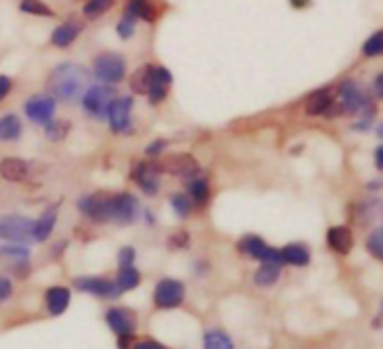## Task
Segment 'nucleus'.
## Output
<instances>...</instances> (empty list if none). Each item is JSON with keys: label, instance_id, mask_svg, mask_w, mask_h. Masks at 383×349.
<instances>
[{"label": "nucleus", "instance_id": "c85d7f7f", "mask_svg": "<svg viewBox=\"0 0 383 349\" xmlns=\"http://www.w3.org/2000/svg\"><path fill=\"white\" fill-rule=\"evenodd\" d=\"M280 277V264H271V262H262V269L255 273V284L260 286H273Z\"/></svg>", "mask_w": 383, "mask_h": 349}, {"label": "nucleus", "instance_id": "423d86ee", "mask_svg": "<svg viewBox=\"0 0 383 349\" xmlns=\"http://www.w3.org/2000/svg\"><path fill=\"white\" fill-rule=\"evenodd\" d=\"M185 300V286L178 279H160L154 290V305L158 309H176Z\"/></svg>", "mask_w": 383, "mask_h": 349}, {"label": "nucleus", "instance_id": "39448f33", "mask_svg": "<svg viewBox=\"0 0 383 349\" xmlns=\"http://www.w3.org/2000/svg\"><path fill=\"white\" fill-rule=\"evenodd\" d=\"M339 106L347 115H356L361 111L375 113L372 102L363 95L361 86H358L356 81H345V84H341V88H339Z\"/></svg>", "mask_w": 383, "mask_h": 349}, {"label": "nucleus", "instance_id": "a19ab883", "mask_svg": "<svg viewBox=\"0 0 383 349\" xmlns=\"http://www.w3.org/2000/svg\"><path fill=\"white\" fill-rule=\"evenodd\" d=\"M188 243H190L188 232H176V235L171 237V246H174V248H185Z\"/></svg>", "mask_w": 383, "mask_h": 349}, {"label": "nucleus", "instance_id": "412c9836", "mask_svg": "<svg viewBox=\"0 0 383 349\" xmlns=\"http://www.w3.org/2000/svg\"><path fill=\"white\" fill-rule=\"evenodd\" d=\"M71 305V290L66 286H52L48 293H45V307L52 313V316H61V313Z\"/></svg>", "mask_w": 383, "mask_h": 349}, {"label": "nucleus", "instance_id": "37998d69", "mask_svg": "<svg viewBox=\"0 0 383 349\" xmlns=\"http://www.w3.org/2000/svg\"><path fill=\"white\" fill-rule=\"evenodd\" d=\"M133 349H165L162 347L158 341H154V338H145V341H140V343H135V347Z\"/></svg>", "mask_w": 383, "mask_h": 349}, {"label": "nucleus", "instance_id": "c03bdc74", "mask_svg": "<svg viewBox=\"0 0 383 349\" xmlns=\"http://www.w3.org/2000/svg\"><path fill=\"white\" fill-rule=\"evenodd\" d=\"M375 90H377V95H379V97H383V75L377 77V81H375Z\"/></svg>", "mask_w": 383, "mask_h": 349}, {"label": "nucleus", "instance_id": "79ce46f5", "mask_svg": "<svg viewBox=\"0 0 383 349\" xmlns=\"http://www.w3.org/2000/svg\"><path fill=\"white\" fill-rule=\"evenodd\" d=\"M11 90V79L7 75H0V102H3Z\"/></svg>", "mask_w": 383, "mask_h": 349}, {"label": "nucleus", "instance_id": "dca6fc26", "mask_svg": "<svg viewBox=\"0 0 383 349\" xmlns=\"http://www.w3.org/2000/svg\"><path fill=\"white\" fill-rule=\"evenodd\" d=\"M158 165L156 162H140L135 169H133V180L140 185V190L149 196L158 194V188H160V180H158Z\"/></svg>", "mask_w": 383, "mask_h": 349}, {"label": "nucleus", "instance_id": "473e14b6", "mask_svg": "<svg viewBox=\"0 0 383 349\" xmlns=\"http://www.w3.org/2000/svg\"><path fill=\"white\" fill-rule=\"evenodd\" d=\"M205 349H235L232 347V341L224 331H207L205 333Z\"/></svg>", "mask_w": 383, "mask_h": 349}, {"label": "nucleus", "instance_id": "2f4dec72", "mask_svg": "<svg viewBox=\"0 0 383 349\" xmlns=\"http://www.w3.org/2000/svg\"><path fill=\"white\" fill-rule=\"evenodd\" d=\"M135 23H138V18L124 9V14H122L120 23L115 25V30H118V37L124 39V41H129V39L133 37V34H135Z\"/></svg>", "mask_w": 383, "mask_h": 349}, {"label": "nucleus", "instance_id": "6e6552de", "mask_svg": "<svg viewBox=\"0 0 383 349\" xmlns=\"http://www.w3.org/2000/svg\"><path fill=\"white\" fill-rule=\"evenodd\" d=\"M138 212H140V205H138V199L133 194H113L111 196V221L115 224H133Z\"/></svg>", "mask_w": 383, "mask_h": 349}, {"label": "nucleus", "instance_id": "0eeeda50", "mask_svg": "<svg viewBox=\"0 0 383 349\" xmlns=\"http://www.w3.org/2000/svg\"><path fill=\"white\" fill-rule=\"evenodd\" d=\"M131 111H133V97H115L109 106L107 120L115 133H129L131 131Z\"/></svg>", "mask_w": 383, "mask_h": 349}, {"label": "nucleus", "instance_id": "f03ea898", "mask_svg": "<svg viewBox=\"0 0 383 349\" xmlns=\"http://www.w3.org/2000/svg\"><path fill=\"white\" fill-rule=\"evenodd\" d=\"M115 97H118V92L113 90V86H107V84L88 86L84 90V95H81V106H84V111L90 118L104 120Z\"/></svg>", "mask_w": 383, "mask_h": 349}, {"label": "nucleus", "instance_id": "aec40b11", "mask_svg": "<svg viewBox=\"0 0 383 349\" xmlns=\"http://www.w3.org/2000/svg\"><path fill=\"white\" fill-rule=\"evenodd\" d=\"M327 243H329V248H332L334 252H339V255H347V252L352 250L354 237H352L350 228H345V226H336V228H329V232H327Z\"/></svg>", "mask_w": 383, "mask_h": 349}, {"label": "nucleus", "instance_id": "c9c22d12", "mask_svg": "<svg viewBox=\"0 0 383 349\" xmlns=\"http://www.w3.org/2000/svg\"><path fill=\"white\" fill-rule=\"evenodd\" d=\"M71 131V122H63V120H52L50 124H45V135L50 140H63Z\"/></svg>", "mask_w": 383, "mask_h": 349}, {"label": "nucleus", "instance_id": "e433bc0d", "mask_svg": "<svg viewBox=\"0 0 383 349\" xmlns=\"http://www.w3.org/2000/svg\"><path fill=\"white\" fill-rule=\"evenodd\" d=\"M363 52H365L367 56H379V54H383V30L377 32V34H372V37L365 41Z\"/></svg>", "mask_w": 383, "mask_h": 349}, {"label": "nucleus", "instance_id": "4468645a", "mask_svg": "<svg viewBox=\"0 0 383 349\" xmlns=\"http://www.w3.org/2000/svg\"><path fill=\"white\" fill-rule=\"evenodd\" d=\"M171 81H174V77H171V73H169L167 68H162V66H154L152 68V84H149L147 97H149V102L154 104V106L167 99Z\"/></svg>", "mask_w": 383, "mask_h": 349}, {"label": "nucleus", "instance_id": "ddd939ff", "mask_svg": "<svg viewBox=\"0 0 383 349\" xmlns=\"http://www.w3.org/2000/svg\"><path fill=\"white\" fill-rule=\"evenodd\" d=\"M305 113L311 115V118H318V115H324V118H336V115H341V109H339V104H336V99L332 97L329 90H318L307 99Z\"/></svg>", "mask_w": 383, "mask_h": 349}, {"label": "nucleus", "instance_id": "6ab92c4d", "mask_svg": "<svg viewBox=\"0 0 383 349\" xmlns=\"http://www.w3.org/2000/svg\"><path fill=\"white\" fill-rule=\"evenodd\" d=\"M30 173V165L20 158H3L0 160V176L9 183H20L25 180Z\"/></svg>", "mask_w": 383, "mask_h": 349}, {"label": "nucleus", "instance_id": "bb28decb", "mask_svg": "<svg viewBox=\"0 0 383 349\" xmlns=\"http://www.w3.org/2000/svg\"><path fill=\"white\" fill-rule=\"evenodd\" d=\"M282 264H291V266H307L309 264V250L300 243H288L282 250Z\"/></svg>", "mask_w": 383, "mask_h": 349}, {"label": "nucleus", "instance_id": "a878e982", "mask_svg": "<svg viewBox=\"0 0 383 349\" xmlns=\"http://www.w3.org/2000/svg\"><path fill=\"white\" fill-rule=\"evenodd\" d=\"M152 63H147V66H140L135 70V73L131 75L129 79V86L131 90L135 92V95H147V90H149V84H152Z\"/></svg>", "mask_w": 383, "mask_h": 349}, {"label": "nucleus", "instance_id": "4c0bfd02", "mask_svg": "<svg viewBox=\"0 0 383 349\" xmlns=\"http://www.w3.org/2000/svg\"><path fill=\"white\" fill-rule=\"evenodd\" d=\"M0 257L5 259H16V262H28V248L25 246H0Z\"/></svg>", "mask_w": 383, "mask_h": 349}, {"label": "nucleus", "instance_id": "5701e85b", "mask_svg": "<svg viewBox=\"0 0 383 349\" xmlns=\"http://www.w3.org/2000/svg\"><path fill=\"white\" fill-rule=\"evenodd\" d=\"M56 224V205L48 207L45 212L39 216V221H34V228H32V237L34 241H45L54 230Z\"/></svg>", "mask_w": 383, "mask_h": 349}, {"label": "nucleus", "instance_id": "4be33fe9", "mask_svg": "<svg viewBox=\"0 0 383 349\" xmlns=\"http://www.w3.org/2000/svg\"><path fill=\"white\" fill-rule=\"evenodd\" d=\"M126 11L133 14L138 20L156 23L160 16V9L156 7L154 0H126Z\"/></svg>", "mask_w": 383, "mask_h": 349}, {"label": "nucleus", "instance_id": "f8f14e48", "mask_svg": "<svg viewBox=\"0 0 383 349\" xmlns=\"http://www.w3.org/2000/svg\"><path fill=\"white\" fill-rule=\"evenodd\" d=\"M56 99L50 95H32L25 104V115L34 124H50L54 120Z\"/></svg>", "mask_w": 383, "mask_h": 349}, {"label": "nucleus", "instance_id": "9d476101", "mask_svg": "<svg viewBox=\"0 0 383 349\" xmlns=\"http://www.w3.org/2000/svg\"><path fill=\"white\" fill-rule=\"evenodd\" d=\"M239 250L246 255V257L260 259V262H271V264H282V252L277 248H271L269 243H264V239L260 237H243L239 241Z\"/></svg>", "mask_w": 383, "mask_h": 349}, {"label": "nucleus", "instance_id": "58836bf2", "mask_svg": "<svg viewBox=\"0 0 383 349\" xmlns=\"http://www.w3.org/2000/svg\"><path fill=\"white\" fill-rule=\"evenodd\" d=\"M165 149H167V142H165V140H154L152 145H147L145 154H147L149 158H158Z\"/></svg>", "mask_w": 383, "mask_h": 349}, {"label": "nucleus", "instance_id": "9b49d317", "mask_svg": "<svg viewBox=\"0 0 383 349\" xmlns=\"http://www.w3.org/2000/svg\"><path fill=\"white\" fill-rule=\"evenodd\" d=\"M81 214L88 216L90 221L97 224H109L111 221V196L107 194H90L79 201Z\"/></svg>", "mask_w": 383, "mask_h": 349}, {"label": "nucleus", "instance_id": "f257e3e1", "mask_svg": "<svg viewBox=\"0 0 383 349\" xmlns=\"http://www.w3.org/2000/svg\"><path fill=\"white\" fill-rule=\"evenodd\" d=\"M86 84H88V73L81 66H75V63L56 66L48 77L50 97L63 99V102H73V99L84 95Z\"/></svg>", "mask_w": 383, "mask_h": 349}, {"label": "nucleus", "instance_id": "20e7f679", "mask_svg": "<svg viewBox=\"0 0 383 349\" xmlns=\"http://www.w3.org/2000/svg\"><path fill=\"white\" fill-rule=\"evenodd\" d=\"M32 228H34V221L28 216H18V214H7V216H0V239L11 241V243H30L34 241L32 237Z\"/></svg>", "mask_w": 383, "mask_h": 349}, {"label": "nucleus", "instance_id": "cd10ccee", "mask_svg": "<svg viewBox=\"0 0 383 349\" xmlns=\"http://www.w3.org/2000/svg\"><path fill=\"white\" fill-rule=\"evenodd\" d=\"M138 284H140V273H138L133 266H124L118 273V279H115V286H118L120 293L124 290H133Z\"/></svg>", "mask_w": 383, "mask_h": 349}, {"label": "nucleus", "instance_id": "1a4fd4ad", "mask_svg": "<svg viewBox=\"0 0 383 349\" xmlns=\"http://www.w3.org/2000/svg\"><path fill=\"white\" fill-rule=\"evenodd\" d=\"M158 169L165 171V173H171V176H181V178H194L199 176V162H196L190 154H174V156H167L162 162H158Z\"/></svg>", "mask_w": 383, "mask_h": 349}, {"label": "nucleus", "instance_id": "c756f323", "mask_svg": "<svg viewBox=\"0 0 383 349\" xmlns=\"http://www.w3.org/2000/svg\"><path fill=\"white\" fill-rule=\"evenodd\" d=\"M113 5H115V0H86V3H84V16L88 20H95V18L107 14V11H111Z\"/></svg>", "mask_w": 383, "mask_h": 349}, {"label": "nucleus", "instance_id": "49530a36", "mask_svg": "<svg viewBox=\"0 0 383 349\" xmlns=\"http://www.w3.org/2000/svg\"><path fill=\"white\" fill-rule=\"evenodd\" d=\"M379 135H381V137H383V124H381V126H379Z\"/></svg>", "mask_w": 383, "mask_h": 349}, {"label": "nucleus", "instance_id": "72a5a7b5", "mask_svg": "<svg viewBox=\"0 0 383 349\" xmlns=\"http://www.w3.org/2000/svg\"><path fill=\"white\" fill-rule=\"evenodd\" d=\"M367 252L372 255V257H377V259H381L383 262V226L381 228H377L372 235L367 237Z\"/></svg>", "mask_w": 383, "mask_h": 349}, {"label": "nucleus", "instance_id": "7c9ffc66", "mask_svg": "<svg viewBox=\"0 0 383 349\" xmlns=\"http://www.w3.org/2000/svg\"><path fill=\"white\" fill-rule=\"evenodd\" d=\"M20 11H23V14L43 16V18H52L54 16L52 7L45 5L43 0H20Z\"/></svg>", "mask_w": 383, "mask_h": 349}, {"label": "nucleus", "instance_id": "f3484780", "mask_svg": "<svg viewBox=\"0 0 383 349\" xmlns=\"http://www.w3.org/2000/svg\"><path fill=\"white\" fill-rule=\"evenodd\" d=\"M107 322L118 336H131L135 331V316L129 309L115 307V309L107 311Z\"/></svg>", "mask_w": 383, "mask_h": 349}, {"label": "nucleus", "instance_id": "2eb2a0df", "mask_svg": "<svg viewBox=\"0 0 383 349\" xmlns=\"http://www.w3.org/2000/svg\"><path fill=\"white\" fill-rule=\"evenodd\" d=\"M75 288L84 290V293L99 295V298H118L120 295L115 282L104 279V277H79V279H75Z\"/></svg>", "mask_w": 383, "mask_h": 349}, {"label": "nucleus", "instance_id": "7ed1b4c3", "mask_svg": "<svg viewBox=\"0 0 383 349\" xmlns=\"http://www.w3.org/2000/svg\"><path fill=\"white\" fill-rule=\"evenodd\" d=\"M92 73L95 77L107 86H115L120 84L126 75V63L124 56L118 52H102L95 61H92Z\"/></svg>", "mask_w": 383, "mask_h": 349}, {"label": "nucleus", "instance_id": "393cba45", "mask_svg": "<svg viewBox=\"0 0 383 349\" xmlns=\"http://www.w3.org/2000/svg\"><path fill=\"white\" fill-rule=\"evenodd\" d=\"M23 133V124L18 120V115L7 113L0 118V140L3 142H11V140H18Z\"/></svg>", "mask_w": 383, "mask_h": 349}, {"label": "nucleus", "instance_id": "ea45409f", "mask_svg": "<svg viewBox=\"0 0 383 349\" xmlns=\"http://www.w3.org/2000/svg\"><path fill=\"white\" fill-rule=\"evenodd\" d=\"M133 259H135V250L133 248H122L120 255H118L120 269H124V266H133Z\"/></svg>", "mask_w": 383, "mask_h": 349}, {"label": "nucleus", "instance_id": "b1692460", "mask_svg": "<svg viewBox=\"0 0 383 349\" xmlns=\"http://www.w3.org/2000/svg\"><path fill=\"white\" fill-rule=\"evenodd\" d=\"M188 194L196 205H205L210 201V183H207L203 176L188 178Z\"/></svg>", "mask_w": 383, "mask_h": 349}, {"label": "nucleus", "instance_id": "a211bd4d", "mask_svg": "<svg viewBox=\"0 0 383 349\" xmlns=\"http://www.w3.org/2000/svg\"><path fill=\"white\" fill-rule=\"evenodd\" d=\"M81 30H84V25H81L79 20H66L52 32L50 43L54 45V48H68L71 43H75V39L81 34Z\"/></svg>", "mask_w": 383, "mask_h": 349}, {"label": "nucleus", "instance_id": "a18cd8bd", "mask_svg": "<svg viewBox=\"0 0 383 349\" xmlns=\"http://www.w3.org/2000/svg\"><path fill=\"white\" fill-rule=\"evenodd\" d=\"M375 160H377V167L383 171V147L377 149V154H375Z\"/></svg>", "mask_w": 383, "mask_h": 349}, {"label": "nucleus", "instance_id": "f704fd0d", "mask_svg": "<svg viewBox=\"0 0 383 349\" xmlns=\"http://www.w3.org/2000/svg\"><path fill=\"white\" fill-rule=\"evenodd\" d=\"M171 207L181 219H185V216H190V212H192V199L188 194H174L171 196Z\"/></svg>", "mask_w": 383, "mask_h": 349}]
</instances>
